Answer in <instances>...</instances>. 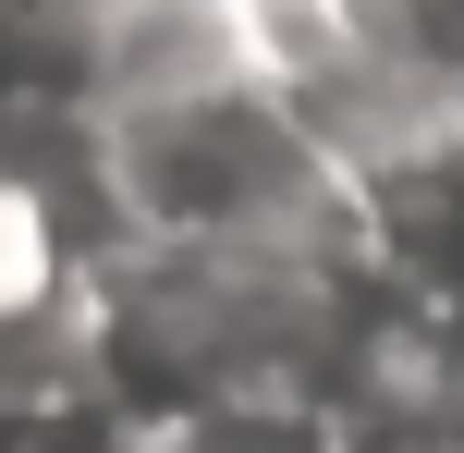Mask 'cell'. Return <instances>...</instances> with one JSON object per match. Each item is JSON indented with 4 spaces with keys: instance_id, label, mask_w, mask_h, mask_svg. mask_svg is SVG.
<instances>
[{
    "instance_id": "1",
    "label": "cell",
    "mask_w": 464,
    "mask_h": 453,
    "mask_svg": "<svg viewBox=\"0 0 464 453\" xmlns=\"http://www.w3.org/2000/svg\"><path fill=\"white\" fill-rule=\"evenodd\" d=\"M86 184L111 209V245L147 258H245V270H379L354 160L269 86L256 62L147 86L98 111Z\"/></svg>"
},
{
    "instance_id": "2",
    "label": "cell",
    "mask_w": 464,
    "mask_h": 453,
    "mask_svg": "<svg viewBox=\"0 0 464 453\" xmlns=\"http://www.w3.org/2000/svg\"><path fill=\"white\" fill-rule=\"evenodd\" d=\"M122 0H0V196L73 184L111 111Z\"/></svg>"
}]
</instances>
